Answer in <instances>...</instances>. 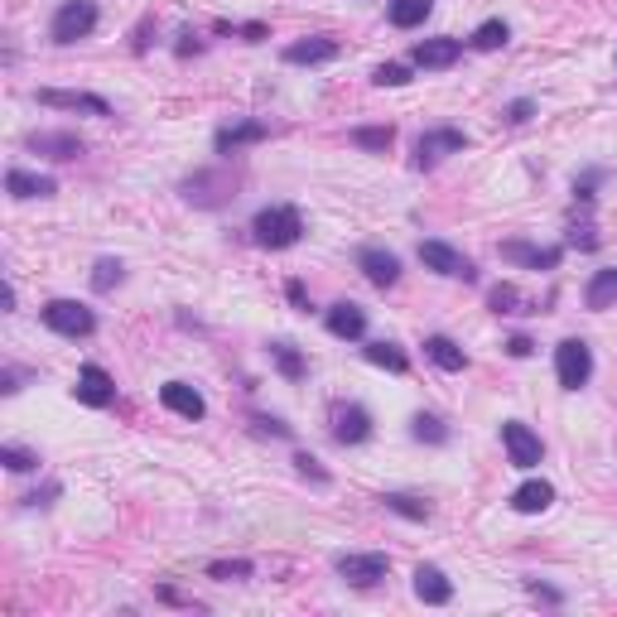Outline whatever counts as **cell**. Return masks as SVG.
<instances>
[{
	"mask_svg": "<svg viewBox=\"0 0 617 617\" xmlns=\"http://www.w3.org/2000/svg\"><path fill=\"white\" fill-rule=\"evenodd\" d=\"M251 237H256V246H266V251H290L304 237V213H299L295 203H266L261 213L251 217Z\"/></svg>",
	"mask_w": 617,
	"mask_h": 617,
	"instance_id": "1",
	"label": "cell"
},
{
	"mask_svg": "<svg viewBox=\"0 0 617 617\" xmlns=\"http://www.w3.org/2000/svg\"><path fill=\"white\" fill-rule=\"evenodd\" d=\"M97 20H102L97 0H63L54 10V20H49V39L54 44H78L97 29Z\"/></svg>",
	"mask_w": 617,
	"mask_h": 617,
	"instance_id": "2",
	"label": "cell"
},
{
	"mask_svg": "<svg viewBox=\"0 0 617 617\" xmlns=\"http://www.w3.org/2000/svg\"><path fill=\"white\" fill-rule=\"evenodd\" d=\"M328 434H333V444H343V449L367 444V439H372V415H367V405L333 401L328 405Z\"/></svg>",
	"mask_w": 617,
	"mask_h": 617,
	"instance_id": "3",
	"label": "cell"
},
{
	"mask_svg": "<svg viewBox=\"0 0 617 617\" xmlns=\"http://www.w3.org/2000/svg\"><path fill=\"white\" fill-rule=\"evenodd\" d=\"M39 319L49 323L58 338H92L97 333V314L87 304H78V299H49L39 309Z\"/></svg>",
	"mask_w": 617,
	"mask_h": 617,
	"instance_id": "4",
	"label": "cell"
},
{
	"mask_svg": "<svg viewBox=\"0 0 617 617\" xmlns=\"http://www.w3.org/2000/svg\"><path fill=\"white\" fill-rule=\"evenodd\" d=\"M555 381L564 391H584L593 381V348L584 338H564L555 348Z\"/></svg>",
	"mask_w": 617,
	"mask_h": 617,
	"instance_id": "5",
	"label": "cell"
},
{
	"mask_svg": "<svg viewBox=\"0 0 617 617\" xmlns=\"http://www.w3.org/2000/svg\"><path fill=\"white\" fill-rule=\"evenodd\" d=\"M463 150H468V135L458 126H434L415 140V169H434V164H444L449 155H463Z\"/></svg>",
	"mask_w": 617,
	"mask_h": 617,
	"instance_id": "6",
	"label": "cell"
},
{
	"mask_svg": "<svg viewBox=\"0 0 617 617\" xmlns=\"http://www.w3.org/2000/svg\"><path fill=\"white\" fill-rule=\"evenodd\" d=\"M502 449H507V463L521 468V473H531L540 458H545L540 434L531 430V425H521V420H502Z\"/></svg>",
	"mask_w": 617,
	"mask_h": 617,
	"instance_id": "7",
	"label": "cell"
},
{
	"mask_svg": "<svg viewBox=\"0 0 617 617\" xmlns=\"http://www.w3.org/2000/svg\"><path fill=\"white\" fill-rule=\"evenodd\" d=\"M184 198L198 208H222L237 198V174H213V169H198L193 179H184Z\"/></svg>",
	"mask_w": 617,
	"mask_h": 617,
	"instance_id": "8",
	"label": "cell"
},
{
	"mask_svg": "<svg viewBox=\"0 0 617 617\" xmlns=\"http://www.w3.org/2000/svg\"><path fill=\"white\" fill-rule=\"evenodd\" d=\"M333 569H338V579H348L352 589H376V584L391 574V555H376V550L372 555H357V550H352V555H338Z\"/></svg>",
	"mask_w": 617,
	"mask_h": 617,
	"instance_id": "9",
	"label": "cell"
},
{
	"mask_svg": "<svg viewBox=\"0 0 617 617\" xmlns=\"http://www.w3.org/2000/svg\"><path fill=\"white\" fill-rule=\"evenodd\" d=\"M420 261H425V270L444 275V280H468V285L478 280V266L449 242H420Z\"/></svg>",
	"mask_w": 617,
	"mask_h": 617,
	"instance_id": "10",
	"label": "cell"
},
{
	"mask_svg": "<svg viewBox=\"0 0 617 617\" xmlns=\"http://www.w3.org/2000/svg\"><path fill=\"white\" fill-rule=\"evenodd\" d=\"M73 396H78L82 405H92V410H107V405H116V381H111L107 367H97V362H82Z\"/></svg>",
	"mask_w": 617,
	"mask_h": 617,
	"instance_id": "11",
	"label": "cell"
},
{
	"mask_svg": "<svg viewBox=\"0 0 617 617\" xmlns=\"http://www.w3.org/2000/svg\"><path fill=\"white\" fill-rule=\"evenodd\" d=\"M25 150L44 155V160H82L87 155V140L78 131H34V135H25Z\"/></svg>",
	"mask_w": 617,
	"mask_h": 617,
	"instance_id": "12",
	"label": "cell"
},
{
	"mask_svg": "<svg viewBox=\"0 0 617 617\" xmlns=\"http://www.w3.org/2000/svg\"><path fill=\"white\" fill-rule=\"evenodd\" d=\"M39 102L44 107H58V111H82V116H116L107 97H97V92H63V87H39Z\"/></svg>",
	"mask_w": 617,
	"mask_h": 617,
	"instance_id": "13",
	"label": "cell"
},
{
	"mask_svg": "<svg viewBox=\"0 0 617 617\" xmlns=\"http://www.w3.org/2000/svg\"><path fill=\"white\" fill-rule=\"evenodd\" d=\"M357 270L372 280L376 290H391V285L401 280V256L386 251V246H362V251H357Z\"/></svg>",
	"mask_w": 617,
	"mask_h": 617,
	"instance_id": "14",
	"label": "cell"
},
{
	"mask_svg": "<svg viewBox=\"0 0 617 617\" xmlns=\"http://www.w3.org/2000/svg\"><path fill=\"white\" fill-rule=\"evenodd\" d=\"M502 261L521 270H555L564 261V246H536V242H502Z\"/></svg>",
	"mask_w": 617,
	"mask_h": 617,
	"instance_id": "15",
	"label": "cell"
},
{
	"mask_svg": "<svg viewBox=\"0 0 617 617\" xmlns=\"http://www.w3.org/2000/svg\"><path fill=\"white\" fill-rule=\"evenodd\" d=\"M323 328H328L333 338H343V343H357V338H367V309L352 304V299H338V304L323 314Z\"/></svg>",
	"mask_w": 617,
	"mask_h": 617,
	"instance_id": "16",
	"label": "cell"
},
{
	"mask_svg": "<svg viewBox=\"0 0 617 617\" xmlns=\"http://www.w3.org/2000/svg\"><path fill=\"white\" fill-rule=\"evenodd\" d=\"M285 63L290 68H314V63H333L338 58V39L333 34H309V39H295V44H285Z\"/></svg>",
	"mask_w": 617,
	"mask_h": 617,
	"instance_id": "17",
	"label": "cell"
},
{
	"mask_svg": "<svg viewBox=\"0 0 617 617\" xmlns=\"http://www.w3.org/2000/svg\"><path fill=\"white\" fill-rule=\"evenodd\" d=\"M458 58H463V39H449V34H439V39H420L415 49H410V63L415 68H454Z\"/></svg>",
	"mask_w": 617,
	"mask_h": 617,
	"instance_id": "18",
	"label": "cell"
},
{
	"mask_svg": "<svg viewBox=\"0 0 617 617\" xmlns=\"http://www.w3.org/2000/svg\"><path fill=\"white\" fill-rule=\"evenodd\" d=\"M160 405H164V410H174L179 420H193V425L208 415V401H203L188 381H164V386H160Z\"/></svg>",
	"mask_w": 617,
	"mask_h": 617,
	"instance_id": "19",
	"label": "cell"
},
{
	"mask_svg": "<svg viewBox=\"0 0 617 617\" xmlns=\"http://www.w3.org/2000/svg\"><path fill=\"white\" fill-rule=\"evenodd\" d=\"M415 598L430 603V608L454 603V584H449V574H444L439 564H415Z\"/></svg>",
	"mask_w": 617,
	"mask_h": 617,
	"instance_id": "20",
	"label": "cell"
},
{
	"mask_svg": "<svg viewBox=\"0 0 617 617\" xmlns=\"http://www.w3.org/2000/svg\"><path fill=\"white\" fill-rule=\"evenodd\" d=\"M266 126L261 121H237V126H222V131L213 135V150L222 155V160H232L237 150H246V145H261L266 140Z\"/></svg>",
	"mask_w": 617,
	"mask_h": 617,
	"instance_id": "21",
	"label": "cell"
},
{
	"mask_svg": "<svg viewBox=\"0 0 617 617\" xmlns=\"http://www.w3.org/2000/svg\"><path fill=\"white\" fill-rule=\"evenodd\" d=\"M555 507V487L545 483V478H526V483L511 492V511H521V516H540V511Z\"/></svg>",
	"mask_w": 617,
	"mask_h": 617,
	"instance_id": "22",
	"label": "cell"
},
{
	"mask_svg": "<svg viewBox=\"0 0 617 617\" xmlns=\"http://www.w3.org/2000/svg\"><path fill=\"white\" fill-rule=\"evenodd\" d=\"M5 193L10 198H54L58 184L49 179V174H29V169H5Z\"/></svg>",
	"mask_w": 617,
	"mask_h": 617,
	"instance_id": "23",
	"label": "cell"
},
{
	"mask_svg": "<svg viewBox=\"0 0 617 617\" xmlns=\"http://www.w3.org/2000/svg\"><path fill=\"white\" fill-rule=\"evenodd\" d=\"M584 304H589L593 314L613 309V304H617V266L593 270V275H589V285H584Z\"/></svg>",
	"mask_w": 617,
	"mask_h": 617,
	"instance_id": "24",
	"label": "cell"
},
{
	"mask_svg": "<svg viewBox=\"0 0 617 617\" xmlns=\"http://www.w3.org/2000/svg\"><path fill=\"white\" fill-rule=\"evenodd\" d=\"M425 357H430L439 372H463V367H468V352L458 348L449 333H430V338H425Z\"/></svg>",
	"mask_w": 617,
	"mask_h": 617,
	"instance_id": "25",
	"label": "cell"
},
{
	"mask_svg": "<svg viewBox=\"0 0 617 617\" xmlns=\"http://www.w3.org/2000/svg\"><path fill=\"white\" fill-rule=\"evenodd\" d=\"M362 357H367L372 367H381V372H391V376L410 372V357H405V348H401V343H391V338H376V343H367V348H362Z\"/></svg>",
	"mask_w": 617,
	"mask_h": 617,
	"instance_id": "26",
	"label": "cell"
},
{
	"mask_svg": "<svg viewBox=\"0 0 617 617\" xmlns=\"http://www.w3.org/2000/svg\"><path fill=\"white\" fill-rule=\"evenodd\" d=\"M487 304H492V314H540V304H531V299L521 295L516 285H507V280L487 290Z\"/></svg>",
	"mask_w": 617,
	"mask_h": 617,
	"instance_id": "27",
	"label": "cell"
},
{
	"mask_svg": "<svg viewBox=\"0 0 617 617\" xmlns=\"http://www.w3.org/2000/svg\"><path fill=\"white\" fill-rule=\"evenodd\" d=\"M507 39H511L507 20H483V25L468 34V49L473 54H497V49H507Z\"/></svg>",
	"mask_w": 617,
	"mask_h": 617,
	"instance_id": "28",
	"label": "cell"
},
{
	"mask_svg": "<svg viewBox=\"0 0 617 617\" xmlns=\"http://www.w3.org/2000/svg\"><path fill=\"white\" fill-rule=\"evenodd\" d=\"M430 10H434V0H391V5H386V15H391V25H396V29L425 25V20H430Z\"/></svg>",
	"mask_w": 617,
	"mask_h": 617,
	"instance_id": "29",
	"label": "cell"
},
{
	"mask_svg": "<svg viewBox=\"0 0 617 617\" xmlns=\"http://www.w3.org/2000/svg\"><path fill=\"white\" fill-rule=\"evenodd\" d=\"M270 362H275V372L285 381H304V372H309V362H304V352L295 343H270Z\"/></svg>",
	"mask_w": 617,
	"mask_h": 617,
	"instance_id": "30",
	"label": "cell"
},
{
	"mask_svg": "<svg viewBox=\"0 0 617 617\" xmlns=\"http://www.w3.org/2000/svg\"><path fill=\"white\" fill-rule=\"evenodd\" d=\"M348 140L357 150H367V155H386V150L396 145V131H391V126H352Z\"/></svg>",
	"mask_w": 617,
	"mask_h": 617,
	"instance_id": "31",
	"label": "cell"
},
{
	"mask_svg": "<svg viewBox=\"0 0 617 617\" xmlns=\"http://www.w3.org/2000/svg\"><path fill=\"white\" fill-rule=\"evenodd\" d=\"M381 507L405 516V521H430V502H425V497H410V492H386Z\"/></svg>",
	"mask_w": 617,
	"mask_h": 617,
	"instance_id": "32",
	"label": "cell"
},
{
	"mask_svg": "<svg viewBox=\"0 0 617 617\" xmlns=\"http://www.w3.org/2000/svg\"><path fill=\"white\" fill-rule=\"evenodd\" d=\"M410 434H415L420 444H434V449H439V444H449V425H444L434 410H420V415L410 420Z\"/></svg>",
	"mask_w": 617,
	"mask_h": 617,
	"instance_id": "33",
	"label": "cell"
},
{
	"mask_svg": "<svg viewBox=\"0 0 617 617\" xmlns=\"http://www.w3.org/2000/svg\"><path fill=\"white\" fill-rule=\"evenodd\" d=\"M121 280H126V266H121L116 256H102V261L92 266V290H97V295H111Z\"/></svg>",
	"mask_w": 617,
	"mask_h": 617,
	"instance_id": "34",
	"label": "cell"
},
{
	"mask_svg": "<svg viewBox=\"0 0 617 617\" xmlns=\"http://www.w3.org/2000/svg\"><path fill=\"white\" fill-rule=\"evenodd\" d=\"M251 574H256V564H251V560H213V564H208V579H217V584L251 579Z\"/></svg>",
	"mask_w": 617,
	"mask_h": 617,
	"instance_id": "35",
	"label": "cell"
},
{
	"mask_svg": "<svg viewBox=\"0 0 617 617\" xmlns=\"http://www.w3.org/2000/svg\"><path fill=\"white\" fill-rule=\"evenodd\" d=\"M0 463H5L10 473H34V468H39V454H29L20 444H5V449H0Z\"/></svg>",
	"mask_w": 617,
	"mask_h": 617,
	"instance_id": "36",
	"label": "cell"
},
{
	"mask_svg": "<svg viewBox=\"0 0 617 617\" xmlns=\"http://www.w3.org/2000/svg\"><path fill=\"white\" fill-rule=\"evenodd\" d=\"M372 82L376 87H405L410 82V63H381L372 73Z\"/></svg>",
	"mask_w": 617,
	"mask_h": 617,
	"instance_id": "37",
	"label": "cell"
},
{
	"mask_svg": "<svg viewBox=\"0 0 617 617\" xmlns=\"http://www.w3.org/2000/svg\"><path fill=\"white\" fill-rule=\"evenodd\" d=\"M502 116H507V126H526V121L536 116V102H531V97H516V102H507Z\"/></svg>",
	"mask_w": 617,
	"mask_h": 617,
	"instance_id": "38",
	"label": "cell"
},
{
	"mask_svg": "<svg viewBox=\"0 0 617 617\" xmlns=\"http://www.w3.org/2000/svg\"><path fill=\"white\" fill-rule=\"evenodd\" d=\"M251 425H256L261 434H275V439H290V434H295L285 420H275V415H251Z\"/></svg>",
	"mask_w": 617,
	"mask_h": 617,
	"instance_id": "39",
	"label": "cell"
},
{
	"mask_svg": "<svg viewBox=\"0 0 617 617\" xmlns=\"http://www.w3.org/2000/svg\"><path fill=\"white\" fill-rule=\"evenodd\" d=\"M603 184V169H584L579 179H574V193L584 198V203H593V188Z\"/></svg>",
	"mask_w": 617,
	"mask_h": 617,
	"instance_id": "40",
	"label": "cell"
},
{
	"mask_svg": "<svg viewBox=\"0 0 617 617\" xmlns=\"http://www.w3.org/2000/svg\"><path fill=\"white\" fill-rule=\"evenodd\" d=\"M295 468H299V473H304V478H314V483H328V473H323V468H319V458H314V454H295Z\"/></svg>",
	"mask_w": 617,
	"mask_h": 617,
	"instance_id": "41",
	"label": "cell"
},
{
	"mask_svg": "<svg viewBox=\"0 0 617 617\" xmlns=\"http://www.w3.org/2000/svg\"><path fill=\"white\" fill-rule=\"evenodd\" d=\"M25 376L29 372H20V367H5V372H0V391H5V396H15V391L25 386Z\"/></svg>",
	"mask_w": 617,
	"mask_h": 617,
	"instance_id": "42",
	"label": "cell"
},
{
	"mask_svg": "<svg viewBox=\"0 0 617 617\" xmlns=\"http://www.w3.org/2000/svg\"><path fill=\"white\" fill-rule=\"evenodd\" d=\"M285 295H290V304H295V309H304V314H309V290H304V280H285Z\"/></svg>",
	"mask_w": 617,
	"mask_h": 617,
	"instance_id": "43",
	"label": "cell"
},
{
	"mask_svg": "<svg viewBox=\"0 0 617 617\" xmlns=\"http://www.w3.org/2000/svg\"><path fill=\"white\" fill-rule=\"evenodd\" d=\"M507 352H511V357H531V352H536V343H531L526 333H516V338H507Z\"/></svg>",
	"mask_w": 617,
	"mask_h": 617,
	"instance_id": "44",
	"label": "cell"
},
{
	"mask_svg": "<svg viewBox=\"0 0 617 617\" xmlns=\"http://www.w3.org/2000/svg\"><path fill=\"white\" fill-rule=\"evenodd\" d=\"M531 593H536V598H545V603H564L560 589H545V584H536V579H531Z\"/></svg>",
	"mask_w": 617,
	"mask_h": 617,
	"instance_id": "45",
	"label": "cell"
}]
</instances>
